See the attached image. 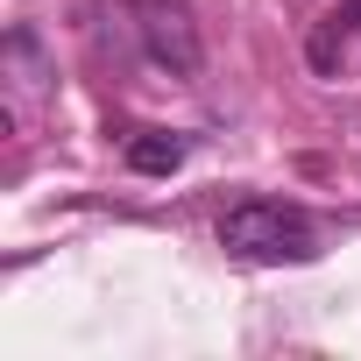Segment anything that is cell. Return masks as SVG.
<instances>
[{
  "instance_id": "1",
  "label": "cell",
  "mask_w": 361,
  "mask_h": 361,
  "mask_svg": "<svg viewBox=\"0 0 361 361\" xmlns=\"http://www.w3.org/2000/svg\"><path fill=\"white\" fill-rule=\"evenodd\" d=\"M220 248L234 262H312L319 255V227L305 206L283 199H241L220 213Z\"/></svg>"
},
{
  "instance_id": "2",
  "label": "cell",
  "mask_w": 361,
  "mask_h": 361,
  "mask_svg": "<svg viewBox=\"0 0 361 361\" xmlns=\"http://www.w3.org/2000/svg\"><path fill=\"white\" fill-rule=\"evenodd\" d=\"M135 29H142L149 57L170 64L177 78H192V71H199V36H192L185 0H135Z\"/></svg>"
},
{
  "instance_id": "3",
  "label": "cell",
  "mask_w": 361,
  "mask_h": 361,
  "mask_svg": "<svg viewBox=\"0 0 361 361\" xmlns=\"http://www.w3.org/2000/svg\"><path fill=\"white\" fill-rule=\"evenodd\" d=\"M354 43H361V0H340V8L312 29V64L326 78H340V64L354 57Z\"/></svg>"
},
{
  "instance_id": "4",
  "label": "cell",
  "mask_w": 361,
  "mask_h": 361,
  "mask_svg": "<svg viewBox=\"0 0 361 361\" xmlns=\"http://www.w3.org/2000/svg\"><path fill=\"white\" fill-rule=\"evenodd\" d=\"M185 149H192L185 135H135V142H128V163L156 177V170H177V163H185Z\"/></svg>"
}]
</instances>
